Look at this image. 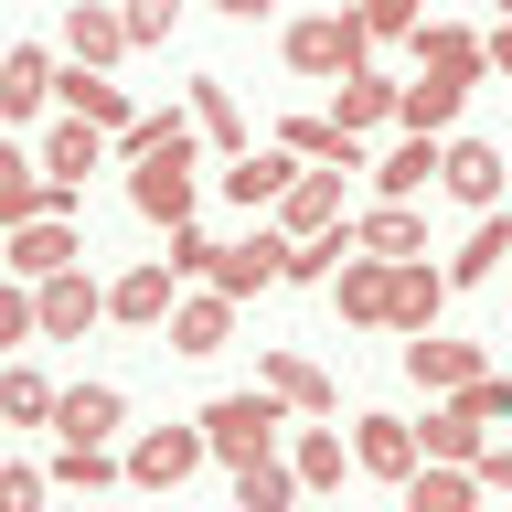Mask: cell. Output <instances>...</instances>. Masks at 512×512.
I'll use <instances>...</instances> for the list:
<instances>
[{
    "mask_svg": "<svg viewBox=\"0 0 512 512\" xmlns=\"http://www.w3.org/2000/svg\"><path fill=\"white\" fill-rule=\"evenodd\" d=\"M342 192H352V171H342V160H299V171H288V192L267 203V224H278V235H331V224L352 214Z\"/></svg>",
    "mask_w": 512,
    "mask_h": 512,
    "instance_id": "cell-5",
    "label": "cell"
},
{
    "mask_svg": "<svg viewBox=\"0 0 512 512\" xmlns=\"http://www.w3.org/2000/svg\"><path fill=\"white\" fill-rule=\"evenodd\" d=\"M502 22H512V0H502Z\"/></svg>",
    "mask_w": 512,
    "mask_h": 512,
    "instance_id": "cell-44",
    "label": "cell"
},
{
    "mask_svg": "<svg viewBox=\"0 0 512 512\" xmlns=\"http://www.w3.org/2000/svg\"><path fill=\"white\" fill-rule=\"evenodd\" d=\"M75 192H86V182H54L43 160H22L11 139H0V235L32 224V214H75Z\"/></svg>",
    "mask_w": 512,
    "mask_h": 512,
    "instance_id": "cell-11",
    "label": "cell"
},
{
    "mask_svg": "<svg viewBox=\"0 0 512 512\" xmlns=\"http://www.w3.org/2000/svg\"><path fill=\"white\" fill-rule=\"evenodd\" d=\"M192 427H203V448H214L224 470H235V459H267V448L288 438V406L267 395V384H235V395H214V406L192 416Z\"/></svg>",
    "mask_w": 512,
    "mask_h": 512,
    "instance_id": "cell-1",
    "label": "cell"
},
{
    "mask_svg": "<svg viewBox=\"0 0 512 512\" xmlns=\"http://www.w3.org/2000/svg\"><path fill=\"white\" fill-rule=\"evenodd\" d=\"M480 75H502V86H512V22L491 32V43H480Z\"/></svg>",
    "mask_w": 512,
    "mask_h": 512,
    "instance_id": "cell-42",
    "label": "cell"
},
{
    "mask_svg": "<svg viewBox=\"0 0 512 512\" xmlns=\"http://www.w3.org/2000/svg\"><path fill=\"white\" fill-rule=\"evenodd\" d=\"M480 374V342H448V331H406V384H427V395H448V384Z\"/></svg>",
    "mask_w": 512,
    "mask_h": 512,
    "instance_id": "cell-21",
    "label": "cell"
},
{
    "mask_svg": "<svg viewBox=\"0 0 512 512\" xmlns=\"http://www.w3.org/2000/svg\"><path fill=\"white\" fill-rule=\"evenodd\" d=\"M438 192L470 203V214H491V203L512 192V160L491 150V139H459V128H448V139H438Z\"/></svg>",
    "mask_w": 512,
    "mask_h": 512,
    "instance_id": "cell-8",
    "label": "cell"
},
{
    "mask_svg": "<svg viewBox=\"0 0 512 512\" xmlns=\"http://www.w3.org/2000/svg\"><path fill=\"white\" fill-rule=\"evenodd\" d=\"M203 267H214V235L203 224H171V278H203Z\"/></svg>",
    "mask_w": 512,
    "mask_h": 512,
    "instance_id": "cell-41",
    "label": "cell"
},
{
    "mask_svg": "<svg viewBox=\"0 0 512 512\" xmlns=\"http://www.w3.org/2000/svg\"><path fill=\"white\" fill-rule=\"evenodd\" d=\"M352 11H363V32H374V43H406V32L427 22V0H352Z\"/></svg>",
    "mask_w": 512,
    "mask_h": 512,
    "instance_id": "cell-37",
    "label": "cell"
},
{
    "mask_svg": "<svg viewBox=\"0 0 512 512\" xmlns=\"http://www.w3.org/2000/svg\"><path fill=\"white\" fill-rule=\"evenodd\" d=\"M118 54H128L118 0H64V64H118Z\"/></svg>",
    "mask_w": 512,
    "mask_h": 512,
    "instance_id": "cell-19",
    "label": "cell"
},
{
    "mask_svg": "<svg viewBox=\"0 0 512 512\" xmlns=\"http://www.w3.org/2000/svg\"><path fill=\"white\" fill-rule=\"evenodd\" d=\"M395 491H406V512H470V502H480V480H470V470H448V459H416Z\"/></svg>",
    "mask_w": 512,
    "mask_h": 512,
    "instance_id": "cell-30",
    "label": "cell"
},
{
    "mask_svg": "<svg viewBox=\"0 0 512 512\" xmlns=\"http://www.w3.org/2000/svg\"><path fill=\"white\" fill-rule=\"evenodd\" d=\"M192 0H118V22H128V54H150V43H171L182 32Z\"/></svg>",
    "mask_w": 512,
    "mask_h": 512,
    "instance_id": "cell-35",
    "label": "cell"
},
{
    "mask_svg": "<svg viewBox=\"0 0 512 512\" xmlns=\"http://www.w3.org/2000/svg\"><path fill=\"white\" fill-rule=\"evenodd\" d=\"M214 470V448H203V427H150V438H128V491H182V480Z\"/></svg>",
    "mask_w": 512,
    "mask_h": 512,
    "instance_id": "cell-6",
    "label": "cell"
},
{
    "mask_svg": "<svg viewBox=\"0 0 512 512\" xmlns=\"http://www.w3.org/2000/svg\"><path fill=\"white\" fill-rule=\"evenodd\" d=\"M22 342H32V288L0 267V352H22Z\"/></svg>",
    "mask_w": 512,
    "mask_h": 512,
    "instance_id": "cell-38",
    "label": "cell"
},
{
    "mask_svg": "<svg viewBox=\"0 0 512 512\" xmlns=\"http://www.w3.org/2000/svg\"><path fill=\"white\" fill-rule=\"evenodd\" d=\"M502 160H512V150H502Z\"/></svg>",
    "mask_w": 512,
    "mask_h": 512,
    "instance_id": "cell-45",
    "label": "cell"
},
{
    "mask_svg": "<svg viewBox=\"0 0 512 512\" xmlns=\"http://www.w3.org/2000/svg\"><path fill=\"white\" fill-rule=\"evenodd\" d=\"M480 438H491V427H480L459 395H438V406H427V427H416V459H448V470H470Z\"/></svg>",
    "mask_w": 512,
    "mask_h": 512,
    "instance_id": "cell-23",
    "label": "cell"
},
{
    "mask_svg": "<svg viewBox=\"0 0 512 512\" xmlns=\"http://www.w3.org/2000/svg\"><path fill=\"white\" fill-rule=\"evenodd\" d=\"M448 299H459V288H448V267H427V256H395V267H384V331H438Z\"/></svg>",
    "mask_w": 512,
    "mask_h": 512,
    "instance_id": "cell-10",
    "label": "cell"
},
{
    "mask_svg": "<svg viewBox=\"0 0 512 512\" xmlns=\"http://www.w3.org/2000/svg\"><path fill=\"white\" fill-rule=\"evenodd\" d=\"M256 384H267V395H278L288 416H342V384L320 374V363H310L299 342H267V352H256Z\"/></svg>",
    "mask_w": 512,
    "mask_h": 512,
    "instance_id": "cell-9",
    "label": "cell"
},
{
    "mask_svg": "<svg viewBox=\"0 0 512 512\" xmlns=\"http://www.w3.org/2000/svg\"><path fill=\"white\" fill-rule=\"evenodd\" d=\"M288 75H310V86H342L352 64H374V32H363V11H310V22H288Z\"/></svg>",
    "mask_w": 512,
    "mask_h": 512,
    "instance_id": "cell-2",
    "label": "cell"
},
{
    "mask_svg": "<svg viewBox=\"0 0 512 512\" xmlns=\"http://www.w3.org/2000/svg\"><path fill=\"white\" fill-rule=\"evenodd\" d=\"M384 267H395V256H363V246L331 267V299H342L352 331H384Z\"/></svg>",
    "mask_w": 512,
    "mask_h": 512,
    "instance_id": "cell-26",
    "label": "cell"
},
{
    "mask_svg": "<svg viewBox=\"0 0 512 512\" xmlns=\"http://www.w3.org/2000/svg\"><path fill=\"white\" fill-rule=\"evenodd\" d=\"M0 427H54V384L32 363H0Z\"/></svg>",
    "mask_w": 512,
    "mask_h": 512,
    "instance_id": "cell-34",
    "label": "cell"
},
{
    "mask_svg": "<svg viewBox=\"0 0 512 512\" xmlns=\"http://www.w3.org/2000/svg\"><path fill=\"white\" fill-rule=\"evenodd\" d=\"M448 395H459V406H470L480 427H512V374H491V363H480L470 384H448Z\"/></svg>",
    "mask_w": 512,
    "mask_h": 512,
    "instance_id": "cell-36",
    "label": "cell"
},
{
    "mask_svg": "<svg viewBox=\"0 0 512 512\" xmlns=\"http://www.w3.org/2000/svg\"><path fill=\"white\" fill-rule=\"evenodd\" d=\"M75 256H86V235H75V214H32V224H11V235H0V267H11V278H54V267H75Z\"/></svg>",
    "mask_w": 512,
    "mask_h": 512,
    "instance_id": "cell-12",
    "label": "cell"
},
{
    "mask_svg": "<svg viewBox=\"0 0 512 512\" xmlns=\"http://www.w3.org/2000/svg\"><path fill=\"white\" fill-rule=\"evenodd\" d=\"M128 171V214L139 224H192V203H203V150H150V160H118Z\"/></svg>",
    "mask_w": 512,
    "mask_h": 512,
    "instance_id": "cell-3",
    "label": "cell"
},
{
    "mask_svg": "<svg viewBox=\"0 0 512 512\" xmlns=\"http://www.w3.org/2000/svg\"><path fill=\"white\" fill-rule=\"evenodd\" d=\"M363 171H374L384 203H416V192H438V139H416V128H406V139H395L384 160H363Z\"/></svg>",
    "mask_w": 512,
    "mask_h": 512,
    "instance_id": "cell-25",
    "label": "cell"
},
{
    "mask_svg": "<svg viewBox=\"0 0 512 512\" xmlns=\"http://www.w3.org/2000/svg\"><path fill=\"white\" fill-rule=\"evenodd\" d=\"M502 256H512V214H502V203H491V214L470 224V246L448 256V288H480V278H491V267H502Z\"/></svg>",
    "mask_w": 512,
    "mask_h": 512,
    "instance_id": "cell-32",
    "label": "cell"
},
{
    "mask_svg": "<svg viewBox=\"0 0 512 512\" xmlns=\"http://www.w3.org/2000/svg\"><path fill=\"white\" fill-rule=\"evenodd\" d=\"M107 128H86V118H64L54 139H43V171H54V182H86V171H107Z\"/></svg>",
    "mask_w": 512,
    "mask_h": 512,
    "instance_id": "cell-31",
    "label": "cell"
},
{
    "mask_svg": "<svg viewBox=\"0 0 512 512\" xmlns=\"http://www.w3.org/2000/svg\"><path fill=\"white\" fill-rule=\"evenodd\" d=\"M352 246L363 256H427V214L416 203H374V214H352Z\"/></svg>",
    "mask_w": 512,
    "mask_h": 512,
    "instance_id": "cell-28",
    "label": "cell"
},
{
    "mask_svg": "<svg viewBox=\"0 0 512 512\" xmlns=\"http://www.w3.org/2000/svg\"><path fill=\"white\" fill-rule=\"evenodd\" d=\"M352 470L363 480H406L416 470V416H352Z\"/></svg>",
    "mask_w": 512,
    "mask_h": 512,
    "instance_id": "cell-18",
    "label": "cell"
},
{
    "mask_svg": "<svg viewBox=\"0 0 512 512\" xmlns=\"http://www.w3.org/2000/svg\"><path fill=\"white\" fill-rule=\"evenodd\" d=\"M54 427H64V438H118L128 395H118V384H54Z\"/></svg>",
    "mask_w": 512,
    "mask_h": 512,
    "instance_id": "cell-22",
    "label": "cell"
},
{
    "mask_svg": "<svg viewBox=\"0 0 512 512\" xmlns=\"http://www.w3.org/2000/svg\"><path fill=\"white\" fill-rule=\"evenodd\" d=\"M224 342H235V299H224L214 278H192L182 299H171V320H160V352H182V363H214Z\"/></svg>",
    "mask_w": 512,
    "mask_h": 512,
    "instance_id": "cell-7",
    "label": "cell"
},
{
    "mask_svg": "<svg viewBox=\"0 0 512 512\" xmlns=\"http://www.w3.org/2000/svg\"><path fill=\"white\" fill-rule=\"evenodd\" d=\"M224 22H267V11H278V0H214Z\"/></svg>",
    "mask_w": 512,
    "mask_h": 512,
    "instance_id": "cell-43",
    "label": "cell"
},
{
    "mask_svg": "<svg viewBox=\"0 0 512 512\" xmlns=\"http://www.w3.org/2000/svg\"><path fill=\"white\" fill-rule=\"evenodd\" d=\"M278 256H288V235H278L267 214H256V235H246V246H214V267H203V278H214L224 299H235V310H246L256 288H278Z\"/></svg>",
    "mask_w": 512,
    "mask_h": 512,
    "instance_id": "cell-14",
    "label": "cell"
},
{
    "mask_svg": "<svg viewBox=\"0 0 512 512\" xmlns=\"http://www.w3.org/2000/svg\"><path fill=\"white\" fill-rule=\"evenodd\" d=\"M470 480H480V491H512V427H491V438H480Z\"/></svg>",
    "mask_w": 512,
    "mask_h": 512,
    "instance_id": "cell-40",
    "label": "cell"
},
{
    "mask_svg": "<svg viewBox=\"0 0 512 512\" xmlns=\"http://www.w3.org/2000/svg\"><path fill=\"white\" fill-rule=\"evenodd\" d=\"M96 320H107V278H96L86 256L54 267V278H32V342H86Z\"/></svg>",
    "mask_w": 512,
    "mask_h": 512,
    "instance_id": "cell-4",
    "label": "cell"
},
{
    "mask_svg": "<svg viewBox=\"0 0 512 512\" xmlns=\"http://www.w3.org/2000/svg\"><path fill=\"white\" fill-rule=\"evenodd\" d=\"M331 128H352V139L395 128V75H384V64H352V75H342V96H331Z\"/></svg>",
    "mask_w": 512,
    "mask_h": 512,
    "instance_id": "cell-20",
    "label": "cell"
},
{
    "mask_svg": "<svg viewBox=\"0 0 512 512\" xmlns=\"http://www.w3.org/2000/svg\"><path fill=\"white\" fill-rule=\"evenodd\" d=\"M43 480H54V491H118V480H128V459H118L107 438H64L54 459H43Z\"/></svg>",
    "mask_w": 512,
    "mask_h": 512,
    "instance_id": "cell-27",
    "label": "cell"
},
{
    "mask_svg": "<svg viewBox=\"0 0 512 512\" xmlns=\"http://www.w3.org/2000/svg\"><path fill=\"white\" fill-rule=\"evenodd\" d=\"M43 491H54V480L32 470V459H0V512H32Z\"/></svg>",
    "mask_w": 512,
    "mask_h": 512,
    "instance_id": "cell-39",
    "label": "cell"
},
{
    "mask_svg": "<svg viewBox=\"0 0 512 512\" xmlns=\"http://www.w3.org/2000/svg\"><path fill=\"white\" fill-rule=\"evenodd\" d=\"M54 96H64V118H86V128H107L118 139L139 107H128V86L107 75V64H54Z\"/></svg>",
    "mask_w": 512,
    "mask_h": 512,
    "instance_id": "cell-16",
    "label": "cell"
},
{
    "mask_svg": "<svg viewBox=\"0 0 512 512\" xmlns=\"http://www.w3.org/2000/svg\"><path fill=\"white\" fill-rule=\"evenodd\" d=\"M43 96H54V54H43V43H11V54H0V118H32Z\"/></svg>",
    "mask_w": 512,
    "mask_h": 512,
    "instance_id": "cell-29",
    "label": "cell"
},
{
    "mask_svg": "<svg viewBox=\"0 0 512 512\" xmlns=\"http://www.w3.org/2000/svg\"><path fill=\"white\" fill-rule=\"evenodd\" d=\"M288 171H299L288 150H235L224 160V203H235V214H267V203L288 192Z\"/></svg>",
    "mask_w": 512,
    "mask_h": 512,
    "instance_id": "cell-24",
    "label": "cell"
},
{
    "mask_svg": "<svg viewBox=\"0 0 512 512\" xmlns=\"http://www.w3.org/2000/svg\"><path fill=\"white\" fill-rule=\"evenodd\" d=\"M171 299H182L171 256H139V267H118V278H107V320H118V331H160V320H171Z\"/></svg>",
    "mask_w": 512,
    "mask_h": 512,
    "instance_id": "cell-13",
    "label": "cell"
},
{
    "mask_svg": "<svg viewBox=\"0 0 512 512\" xmlns=\"http://www.w3.org/2000/svg\"><path fill=\"white\" fill-rule=\"evenodd\" d=\"M299 502V470H288L278 448L267 459H235V512H288Z\"/></svg>",
    "mask_w": 512,
    "mask_h": 512,
    "instance_id": "cell-33",
    "label": "cell"
},
{
    "mask_svg": "<svg viewBox=\"0 0 512 512\" xmlns=\"http://www.w3.org/2000/svg\"><path fill=\"white\" fill-rule=\"evenodd\" d=\"M182 118H192V139L214 160H235V150H256L246 139V107H235V75H192V96H182Z\"/></svg>",
    "mask_w": 512,
    "mask_h": 512,
    "instance_id": "cell-15",
    "label": "cell"
},
{
    "mask_svg": "<svg viewBox=\"0 0 512 512\" xmlns=\"http://www.w3.org/2000/svg\"><path fill=\"white\" fill-rule=\"evenodd\" d=\"M299 438H288V470H299V491H342L352 480V438L331 427V416H288Z\"/></svg>",
    "mask_w": 512,
    "mask_h": 512,
    "instance_id": "cell-17",
    "label": "cell"
}]
</instances>
